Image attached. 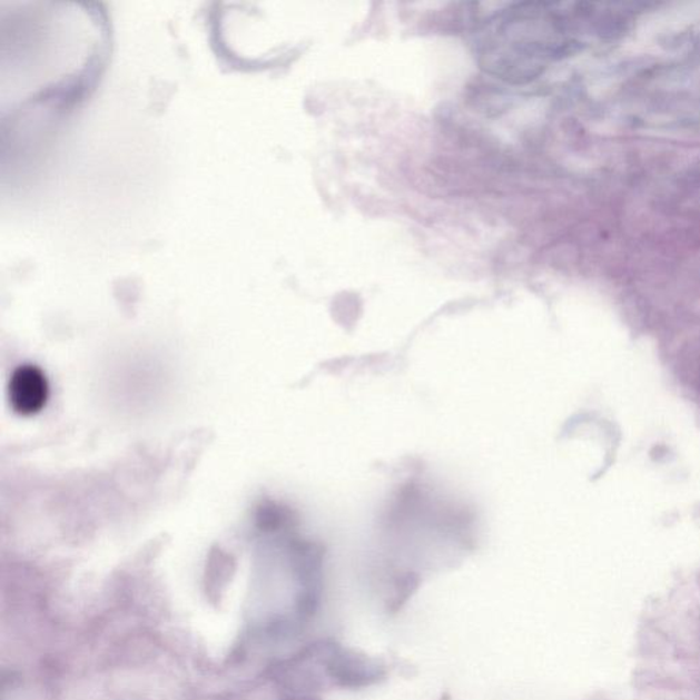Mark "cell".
Here are the masks:
<instances>
[{
	"label": "cell",
	"instance_id": "obj_1",
	"mask_svg": "<svg viewBox=\"0 0 700 700\" xmlns=\"http://www.w3.org/2000/svg\"><path fill=\"white\" fill-rule=\"evenodd\" d=\"M48 382L43 371L33 364H23L14 369L9 382L11 408L21 416L39 414L48 400Z\"/></svg>",
	"mask_w": 700,
	"mask_h": 700
}]
</instances>
